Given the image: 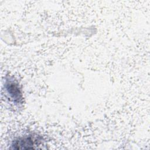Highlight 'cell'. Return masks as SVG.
Returning a JSON list of instances; mask_svg holds the SVG:
<instances>
[{"mask_svg": "<svg viewBox=\"0 0 150 150\" xmlns=\"http://www.w3.org/2000/svg\"><path fill=\"white\" fill-rule=\"evenodd\" d=\"M41 143L39 137L34 135H25L18 138L12 144L13 149H32L36 148V146Z\"/></svg>", "mask_w": 150, "mask_h": 150, "instance_id": "cell-1", "label": "cell"}, {"mask_svg": "<svg viewBox=\"0 0 150 150\" xmlns=\"http://www.w3.org/2000/svg\"><path fill=\"white\" fill-rule=\"evenodd\" d=\"M6 87L8 93L16 103H19L22 100V94L19 86L13 81H7Z\"/></svg>", "mask_w": 150, "mask_h": 150, "instance_id": "cell-2", "label": "cell"}]
</instances>
